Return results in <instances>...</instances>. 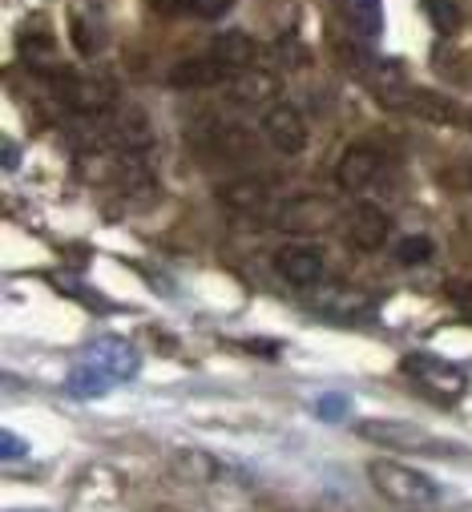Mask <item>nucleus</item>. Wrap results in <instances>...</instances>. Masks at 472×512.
<instances>
[{
  "label": "nucleus",
  "mask_w": 472,
  "mask_h": 512,
  "mask_svg": "<svg viewBox=\"0 0 472 512\" xmlns=\"http://www.w3.org/2000/svg\"><path fill=\"white\" fill-rule=\"evenodd\" d=\"M368 480L376 484L380 496H388L392 504H404V508H428L440 500V488L432 476H424L408 464H396V460H372Z\"/></svg>",
  "instance_id": "obj_1"
},
{
  "label": "nucleus",
  "mask_w": 472,
  "mask_h": 512,
  "mask_svg": "<svg viewBox=\"0 0 472 512\" xmlns=\"http://www.w3.org/2000/svg\"><path fill=\"white\" fill-rule=\"evenodd\" d=\"M404 375L416 383V388L428 396V400H436V404H456L460 396H464V388H468V379H464V371L456 367V363H448V359H440V355H428V351H412V355H404Z\"/></svg>",
  "instance_id": "obj_2"
},
{
  "label": "nucleus",
  "mask_w": 472,
  "mask_h": 512,
  "mask_svg": "<svg viewBox=\"0 0 472 512\" xmlns=\"http://www.w3.org/2000/svg\"><path fill=\"white\" fill-rule=\"evenodd\" d=\"M356 432H360L364 440L384 444V448H396V452H432V456L444 452V444H440L436 436H428L424 428H416V424H408V420H380V416H376V420H360Z\"/></svg>",
  "instance_id": "obj_3"
},
{
  "label": "nucleus",
  "mask_w": 472,
  "mask_h": 512,
  "mask_svg": "<svg viewBox=\"0 0 472 512\" xmlns=\"http://www.w3.org/2000/svg\"><path fill=\"white\" fill-rule=\"evenodd\" d=\"M57 93L81 117H101L113 105V85L93 73H57Z\"/></svg>",
  "instance_id": "obj_4"
},
{
  "label": "nucleus",
  "mask_w": 472,
  "mask_h": 512,
  "mask_svg": "<svg viewBox=\"0 0 472 512\" xmlns=\"http://www.w3.org/2000/svg\"><path fill=\"white\" fill-rule=\"evenodd\" d=\"M263 138H267L279 154L295 158V154L307 150V121H303V113H299L295 105L275 101V105L263 109Z\"/></svg>",
  "instance_id": "obj_5"
},
{
  "label": "nucleus",
  "mask_w": 472,
  "mask_h": 512,
  "mask_svg": "<svg viewBox=\"0 0 472 512\" xmlns=\"http://www.w3.org/2000/svg\"><path fill=\"white\" fill-rule=\"evenodd\" d=\"M343 230H347V242L356 250H380L392 234V218L372 202H356L343 214Z\"/></svg>",
  "instance_id": "obj_6"
},
{
  "label": "nucleus",
  "mask_w": 472,
  "mask_h": 512,
  "mask_svg": "<svg viewBox=\"0 0 472 512\" xmlns=\"http://www.w3.org/2000/svg\"><path fill=\"white\" fill-rule=\"evenodd\" d=\"M335 222V206L315 198V194H303V198H291L275 210V226L279 230H291V234H315V230H327Z\"/></svg>",
  "instance_id": "obj_7"
},
{
  "label": "nucleus",
  "mask_w": 472,
  "mask_h": 512,
  "mask_svg": "<svg viewBox=\"0 0 472 512\" xmlns=\"http://www.w3.org/2000/svg\"><path fill=\"white\" fill-rule=\"evenodd\" d=\"M275 271L295 287H315L323 279V250L311 242H287L275 250Z\"/></svg>",
  "instance_id": "obj_8"
},
{
  "label": "nucleus",
  "mask_w": 472,
  "mask_h": 512,
  "mask_svg": "<svg viewBox=\"0 0 472 512\" xmlns=\"http://www.w3.org/2000/svg\"><path fill=\"white\" fill-rule=\"evenodd\" d=\"M380 170H384L380 150H372V146H347L339 154V162H335V182H339V190L360 194V190H368L380 178Z\"/></svg>",
  "instance_id": "obj_9"
},
{
  "label": "nucleus",
  "mask_w": 472,
  "mask_h": 512,
  "mask_svg": "<svg viewBox=\"0 0 472 512\" xmlns=\"http://www.w3.org/2000/svg\"><path fill=\"white\" fill-rule=\"evenodd\" d=\"M85 359H89L93 367H101V371H105L113 383H117V379H134V375H138V367H142V359H138L134 343L117 339V335L97 339V343L85 351Z\"/></svg>",
  "instance_id": "obj_10"
},
{
  "label": "nucleus",
  "mask_w": 472,
  "mask_h": 512,
  "mask_svg": "<svg viewBox=\"0 0 472 512\" xmlns=\"http://www.w3.org/2000/svg\"><path fill=\"white\" fill-rule=\"evenodd\" d=\"M218 202L243 222H263L271 214V198H267V186L255 182V178H239L218 190Z\"/></svg>",
  "instance_id": "obj_11"
},
{
  "label": "nucleus",
  "mask_w": 472,
  "mask_h": 512,
  "mask_svg": "<svg viewBox=\"0 0 472 512\" xmlns=\"http://www.w3.org/2000/svg\"><path fill=\"white\" fill-rule=\"evenodd\" d=\"M311 307H315L319 315H327V319L351 323V319H360V315H368V311H372V299H368L364 291H356V287L327 283V287H319V291L311 295Z\"/></svg>",
  "instance_id": "obj_12"
},
{
  "label": "nucleus",
  "mask_w": 472,
  "mask_h": 512,
  "mask_svg": "<svg viewBox=\"0 0 472 512\" xmlns=\"http://www.w3.org/2000/svg\"><path fill=\"white\" fill-rule=\"evenodd\" d=\"M105 142H113L122 154H142L154 146V130H150V117L142 109H126V113H117L109 121V130H105Z\"/></svg>",
  "instance_id": "obj_13"
},
{
  "label": "nucleus",
  "mask_w": 472,
  "mask_h": 512,
  "mask_svg": "<svg viewBox=\"0 0 472 512\" xmlns=\"http://www.w3.org/2000/svg\"><path fill=\"white\" fill-rule=\"evenodd\" d=\"M226 93H230L234 101H243V105H275L271 97H279V77L267 73L263 65L239 69V73L226 77Z\"/></svg>",
  "instance_id": "obj_14"
},
{
  "label": "nucleus",
  "mask_w": 472,
  "mask_h": 512,
  "mask_svg": "<svg viewBox=\"0 0 472 512\" xmlns=\"http://www.w3.org/2000/svg\"><path fill=\"white\" fill-rule=\"evenodd\" d=\"M210 57L226 69V73H239V69H255L259 65V41L251 33H239V29H230V33H218L214 37V49Z\"/></svg>",
  "instance_id": "obj_15"
},
{
  "label": "nucleus",
  "mask_w": 472,
  "mask_h": 512,
  "mask_svg": "<svg viewBox=\"0 0 472 512\" xmlns=\"http://www.w3.org/2000/svg\"><path fill=\"white\" fill-rule=\"evenodd\" d=\"M226 69L214 61V57H190V61H178L170 69V85L174 89H214V85H226Z\"/></svg>",
  "instance_id": "obj_16"
},
{
  "label": "nucleus",
  "mask_w": 472,
  "mask_h": 512,
  "mask_svg": "<svg viewBox=\"0 0 472 512\" xmlns=\"http://www.w3.org/2000/svg\"><path fill=\"white\" fill-rule=\"evenodd\" d=\"M69 33H73V45H77L81 57H97L101 45H105V21L93 9L73 5L69 9Z\"/></svg>",
  "instance_id": "obj_17"
},
{
  "label": "nucleus",
  "mask_w": 472,
  "mask_h": 512,
  "mask_svg": "<svg viewBox=\"0 0 472 512\" xmlns=\"http://www.w3.org/2000/svg\"><path fill=\"white\" fill-rule=\"evenodd\" d=\"M343 13L360 41H376L384 33V5L380 0H343Z\"/></svg>",
  "instance_id": "obj_18"
},
{
  "label": "nucleus",
  "mask_w": 472,
  "mask_h": 512,
  "mask_svg": "<svg viewBox=\"0 0 472 512\" xmlns=\"http://www.w3.org/2000/svg\"><path fill=\"white\" fill-rule=\"evenodd\" d=\"M109 375L101 371V367H93L89 359H81L73 371H69V379H65V388H69V396L73 400H101L105 392H109Z\"/></svg>",
  "instance_id": "obj_19"
},
{
  "label": "nucleus",
  "mask_w": 472,
  "mask_h": 512,
  "mask_svg": "<svg viewBox=\"0 0 472 512\" xmlns=\"http://www.w3.org/2000/svg\"><path fill=\"white\" fill-rule=\"evenodd\" d=\"M404 109L412 117H420V121H432V125H452L460 117L448 97H436V93H424V89H412L408 101H404Z\"/></svg>",
  "instance_id": "obj_20"
},
{
  "label": "nucleus",
  "mask_w": 472,
  "mask_h": 512,
  "mask_svg": "<svg viewBox=\"0 0 472 512\" xmlns=\"http://www.w3.org/2000/svg\"><path fill=\"white\" fill-rule=\"evenodd\" d=\"M21 57L33 65V69H57V41H53V33H29L25 29V37H21Z\"/></svg>",
  "instance_id": "obj_21"
},
{
  "label": "nucleus",
  "mask_w": 472,
  "mask_h": 512,
  "mask_svg": "<svg viewBox=\"0 0 472 512\" xmlns=\"http://www.w3.org/2000/svg\"><path fill=\"white\" fill-rule=\"evenodd\" d=\"M420 9H424V17L432 21V29L444 33V37L460 25V5H456V0H420Z\"/></svg>",
  "instance_id": "obj_22"
},
{
  "label": "nucleus",
  "mask_w": 472,
  "mask_h": 512,
  "mask_svg": "<svg viewBox=\"0 0 472 512\" xmlns=\"http://www.w3.org/2000/svg\"><path fill=\"white\" fill-rule=\"evenodd\" d=\"M396 259H400L404 267H420V263H428V259H432V238H428V234H412V238H404V242L396 246Z\"/></svg>",
  "instance_id": "obj_23"
},
{
  "label": "nucleus",
  "mask_w": 472,
  "mask_h": 512,
  "mask_svg": "<svg viewBox=\"0 0 472 512\" xmlns=\"http://www.w3.org/2000/svg\"><path fill=\"white\" fill-rule=\"evenodd\" d=\"M315 412H319V420H343V416L351 412V396H343V392H327V396L315 400Z\"/></svg>",
  "instance_id": "obj_24"
},
{
  "label": "nucleus",
  "mask_w": 472,
  "mask_h": 512,
  "mask_svg": "<svg viewBox=\"0 0 472 512\" xmlns=\"http://www.w3.org/2000/svg\"><path fill=\"white\" fill-rule=\"evenodd\" d=\"M230 5H234V0H190L186 13H194L198 21H218V17L230 13Z\"/></svg>",
  "instance_id": "obj_25"
},
{
  "label": "nucleus",
  "mask_w": 472,
  "mask_h": 512,
  "mask_svg": "<svg viewBox=\"0 0 472 512\" xmlns=\"http://www.w3.org/2000/svg\"><path fill=\"white\" fill-rule=\"evenodd\" d=\"M0 448H5V452H0L5 460H21V456H29V444H25L21 436H13V432L0 436Z\"/></svg>",
  "instance_id": "obj_26"
},
{
  "label": "nucleus",
  "mask_w": 472,
  "mask_h": 512,
  "mask_svg": "<svg viewBox=\"0 0 472 512\" xmlns=\"http://www.w3.org/2000/svg\"><path fill=\"white\" fill-rule=\"evenodd\" d=\"M150 5H154L158 13H186L190 0H150Z\"/></svg>",
  "instance_id": "obj_27"
},
{
  "label": "nucleus",
  "mask_w": 472,
  "mask_h": 512,
  "mask_svg": "<svg viewBox=\"0 0 472 512\" xmlns=\"http://www.w3.org/2000/svg\"><path fill=\"white\" fill-rule=\"evenodd\" d=\"M17 162H21V150H17V142H5V170H17Z\"/></svg>",
  "instance_id": "obj_28"
}]
</instances>
